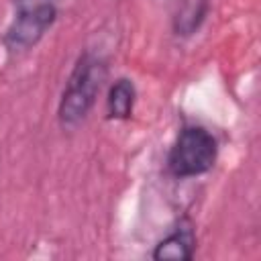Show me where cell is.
Here are the masks:
<instances>
[{
    "label": "cell",
    "instance_id": "obj_6",
    "mask_svg": "<svg viewBox=\"0 0 261 261\" xmlns=\"http://www.w3.org/2000/svg\"><path fill=\"white\" fill-rule=\"evenodd\" d=\"M210 10V0H179L173 14V33L177 37L194 35L206 20Z\"/></svg>",
    "mask_w": 261,
    "mask_h": 261
},
{
    "label": "cell",
    "instance_id": "obj_2",
    "mask_svg": "<svg viewBox=\"0 0 261 261\" xmlns=\"http://www.w3.org/2000/svg\"><path fill=\"white\" fill-rule=\"evenodd\" d=\"M218 157L216 137L200 124L184 126L167 155V171L177 179L198 177L210 171Z\"/></svg>",
    "mask_w": 261,
    "mask_h": 261
},
{
    "label": "cell",
    "instance_id": "obj_1",
    "mask_svg": "<svg viewBox=\"0 0 261 261\" xmlns=\"http://www.w3.org/2000/svg\"><path fill=\"white\" fill-rule=\"evenodd\" d=\"M106 75L108 63L100 53L84 51L77 57L57 104V122L63 130H73L88 118Z\"/></svg>",
    "mask_w": 261,
    "mask_h": 261
},
{
    "label": "cell",
    "instance_id": "obj_4",
    "mask_svg": "<svg viewBox=\"0 0 261 261\" xmlns=\"http://www.w3.org/2000/svg\"><path fill=\"white\" fill-rule=\"evenodd\" d=\"M194 251H196V228H194V222L188 220V218H181L175 224V228L155 245L151 257L155 261H165V259L190 261L194 257Z\"/></svg>",
    "mask_w": 261,
    "mask_h": 261
},
{
    "label": "cell",
    "instance_id": "obj_5",
    "mask_svg": "<svg viewBox=\"0 0 261 261\" xmlns=\"http://www.w3.org/2000/svg\"><path fill=\"white\" fill-rule=\"evenodd\" d=\"M137 102V88L133 80L118 77L106 96V118L108 120H128L133 116Z\"/></svg>",
    "mask_w": 261,
    "mask_h": 261
},
{
    "label": "cell",
    "instance_id": "obj_3",
    "mask_svg": "<svg viewBox=\"0 0 261 261\" xmlns=\"http://www.w3.org/2000/svg\"><path fill=\"white\" fill-rule=\"evenodd\" d=\"M59 0H14V14L2 37L8 53L33 49L55 24Z\"/></svg>",
    "mask_w": 261,
    "mask_h": 261
}]
</instances>
